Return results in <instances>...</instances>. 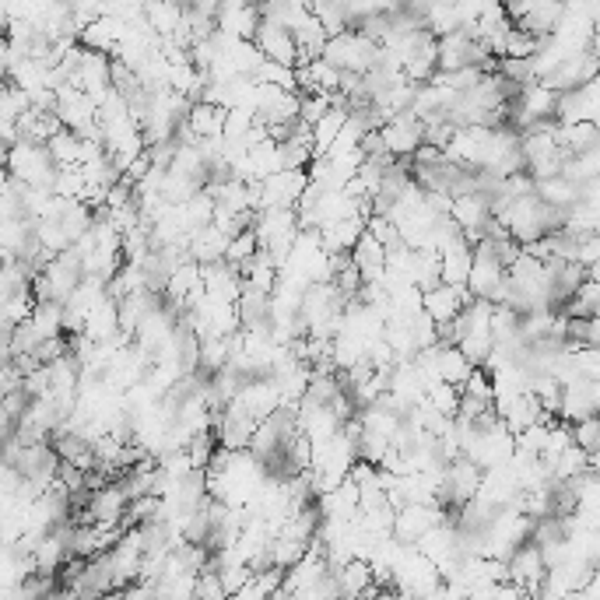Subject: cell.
<instances>
[{
  "label": "cell",
  "mask_w": 600,
  "mask_h": 600,
  "mask_svg": "<svg viewBox=\"0 0 600 600\" xmlns=\"http://www.w3.org/2000/svg\"><path fill=\"white\" fill-rule=\"evenodd\" d=\"M464 288L471 292V299H488V302H506L509 295L506 267L499 264V257L492 253V243L485 236L474 243L471 271H467Z\"/></svg>",
  "instance_id": "2"
},
{
  "label": "cell",
  "mask_w": 600,
  "mask_h": 600,
  "mask_svg": "<svg viewBox=\"0 0 600 600\" xmlns=\"http://www.w3.org/2000/svg\"><path fill=\"white\" fill-rule=\"evenodd\" d=\"M323 60H330V64L337 67V71H355V74H365L369 67H376L379 60V46L372 43L365 32L358 29H344L337 32V36H327V43H323Z\"/></svg>",
  "instance_id": "3"
},
{
  "label": "cell",
  "mask_w": 600,
  "mask_h": 600,
  "mask_svg": "<svg viewBox=\"0 0 600 600\" xmlns=\"http://www.w3.org/2000/svg\"><path fill=\"white\" fill-rule=\"evenodd\" d=\"M534 193L544 200V204H551V208H572L579 200V183H572V179H565L562 172H555V176L534 179Z\"/></svg>",
  "instance_id": "20"
},
{
  "label": "cell",
  "mask_w": 600,
  "mask_h": 600,
  "mask_svg": "<svg viewBox=\"0 0 600 600\" xmlns=\"http://www.w3.org/2000/svg\"><path fill=\"white\" fill-rule=\"evenodd\" d=\"M600 106H597V78L586 81L579 88H569V92H558L555 99V123H579V120H593L597 123Z\"/></svg>",
  "instance_id": "11"
},
{
  "label": "cell",
  "mask_w": 600,
  "mask_h": 600,
  "mask_svg": "<svg viewBox=\"0 0 600 600\" xmlns=\"http://www.w3.org/2000/svg\"><path fill=\"white\" fill-rule=\"evenodd\" d=\"M506 579L513 586H520V593L537 597L541 579H544V558H541V548H537L534 541H523L520 548L506 558Z\"/></svg>",
  "instance_id": "7"
},
{
  "label": "cell",
  "mask_w": 600,
  "mask_h": 600,
  "mask_svg": "<svg viewBox=\"0 0 600 600\" xmlns=\"http://www.w3.org/2000/svg\"><path fill=\"white\" fill-rule=\"evenodd\" d=\"M250 43L260 50V57L274 60V64L295 67V60H299V53H295L292 29H285V25L271 22V18H264V15H260V22H257V29H253Z\"/></svg>",
  "instance_id": "8"
},
{
  "label": "cell",
  "mask_w": 600,
  "mask_h": 600,
  "mask_svg": "<svg viewBox=\"0 0 600 600\" xmlns=\"http://www.w3.org/2000/svg\"><path fill=\"white\" fill-rule=\"evenodd\" d=\"M365 232V215L351 211L344 218H334V222L320 225V243L327 253H348L351 246L358 243V236Z\"/></svg>",
  "instance_id": "13"
},
{
  "label": "cell",
  "mask_w": 600,
  "mask_h": 600,
  "mask_svg": "<svg viewBox=\"0 0 600 600\" xmlns=\"http://www.w3.org/2000/svg\"><path fill=\"white\" fill-rule=\"evenodd\" d=\"M225 116H229V109H225V106H215V102H204V99H193L190 106H186L183 120L197 137H222Z\"/></svg>",
  "instance_id": "14"
},
{
  "label": "cell",
  "mask_w": 600,
  "mask_h": 600,
  "mask_svg": "<svg viewBox=\"0 0 600 600\" xmlns=\"http://www.w3.org/2000/svg\"><path fill=\"white\" fill-rule=\"evenodd\" d=\"M537 46H541V39L530 36L520 25H509L506 36H502V57H534Z\"/></svg>",
  "instance_id": "27"
},
{
  "label": "cell",
  "mask_w": 600,
  "mask_h": 600,
  "mask_svg": "<svg viewBox=\"0 0 600 600\" xmlns=\"http://www.w3.org/2000/svg\"><path fill=\"white\" fill-rule=\"evenodd\" d=\"M330 572H334L341 597H362V593L372 586V565H369V558L351 555L348 562H341L337 569H330Z\"/></svg>",
  "instance_id": "17"
},
{
  "label": "cell",
  "mask_w": 600,
  "mask_h": 600,
  "mask_svg": "<svg viewBox=\"0 0 600 600\" xmlns=\"http://www.w3.org/2000/svg\"><path fill=\"white\" fill-rule=\"evenodd\" d=\"M351 264L358 267V274H362V281H379L383 278V267H386V246L376 243V239L369 236V232H362L358 236V243L351 246Z\"/></svg>",
  "instance_id": "15"
},
{
  "label": "cell",
  "mask_w": 600,
  "mask_h": 600,
  "mask_svg": "<svg viewBox=\"0 0 600 600\" xmlns=\"http://www.w3.org/2000/svg\"><path fill=\"white\" fill-rule=\"evenodd\" d=\"M488 197L478 190H467V193H457L450 204V218L460 225V232L467 236V243H478L481 232H485V222H488Z\"/></svg>",
  "instance_id": "10"
},
{
  "label": "cell",
  "mask_w": 600,
  "mask_h": 600,
  "mask_svg": "<svg viewBox=\"0 0 600 600\" xmlns=\"http://www.w3.org/2000/svg\"><path fill=\"white\" fill-rule=\"evenodd\" d=\"M555 141L565 155H576V151H590L600 148V127L593 120H579V123H555Z\"/></svg>",
  "instance_id": "16"
},
{
  "label": "cell",
  "mask_w": 600,
  "mask_h": 600,
  "mask_svg": "<svg viewBox=\"0 0 600 600\" xmlns=\"http://www.w3.org/2000/svg\"><path fill=\"white\" fill-rule=\"evenodd\" d=\"M344 120H348V109H344V106H330L327 113H323L320 120L313 123V158L327 155L330 144H334L337 134H341Z\"/></svg>",
  "instance_id": "21"
},
{
  "label": "cell",
  "mask_w": 600,
  "mask_h": 600,
  "mask_svg": "<svg viewBox=\"0 0 600 600\" xmlns=\"http://www.w3.org/2000/svg\"><path fill=\"white\" fill-rule=\"evenodd\" d=\"M569 432H572V443H576L579 450L597 457L600 453V418L597 415H586V418H579V422H572Z\"/></svg>",
  "instance_id": "25"
},
{
  "label": "cell",
  "mask_w": 600,
  "mask_h": 600,
  "mask_svg": "<svg viewBox=\"0 0 600 600\" xmlns=\"http://www.w3.org/2000/svg\"><path fill=\"white\" fill-rule=\"evenodd\" d=\"M46 151H50V158L60 165V169L78 165L81 162V134H74L71 127H60L57 134L46 141Z\"/></svg>",
  "instance_id": "23"
},
{
  "label": "cell",
  "mask_w": 600,
  "mask_h": 600,
  "mask_svg": "<svg viewBox=\"0 0 600 600\" xmlns=\"http://www.w3.org/2000/svg\"><path fill=\"white\" fill-rule=\"evenodd\" d=\"M432 365H436V376L443 379V383H453V386L464 383L467 372L474 369L457 344H436V348H432Z\"/></svg>",
  "instance_id": "18"
},
{
  "label": "cell",
  "mask_w": 600,
  "mask_h": 600,
  "mask_svg": "<svg viewBox=\"0 0 600 600\" xmlns=\"http://www.w3.org/2000/svg\"><path fill=\"white\" fill-rule=\"evenodd\" d=\"M197 190H200L197 179L183 176V172L165 169V176H162V197L169 200V204H186V200H190Z\"/></svg>",
  "instance_id": "26"
},
{
  "label": "cell",
  "mask_w": 600,
  "mask_h": 600,
  "mask_svg": "<svg viewBox=\"0 0 600 600\" xmlns=\"http://www.w3.org/2000/svg\"><path fill=\"white\" fill-rule=\"evenodd\" d=\"M179 18H183V0H144V25H148L158 39L172 36Z\"/></svg>",
  "instance_id": "19"
},
{
  "label": "cell",
  "mask_w": 600,
  "mask_h": 600,
  "mask_svg": "<svg viewBox=\"0 0 600 600\" xmlns=\"http://www.w3.org/2000/svg\"><path fill=\"white\" fill-rule=\"evenodd\" d=\"M572 260L583 264V267H597V260H600V236L597 232L576 239V253H572Z\"/></svg>",
  "instance_id": "31"
},
{
  "label": "cell",
  "mask_w": 600,
  "mask_h": 600,
  "mask_svg": "<svg viewBox=\"0 0 600 600\" xmlns=\"http://www.w3.org/2000/svg\"><path fill=\"white\" fill-rule=\"evenodd\" d=\"M365 232H369L376 243H383L386 250H390V246H397V243H404V239H400V232H397V225H393V218L390 215H376V211L365 218Z\"/></svg>",
  "instance_id": "29"
},
{
  "label": "cell",
  "mask_w": 600,
  "mask_h": 600,
  "mask_svg": "<svg viewBox=\"0 0 600 600\" xmlns=\"http://www.w3.org/2000/svg\"><path fill=\"white\" fill-rule=\"evenodd\" d=\"M260 250V239H257V229H243L236 232V236H229V243H225V264L239 267L243 260H250L253 253Z\"/></svg>",
  "instance_id": "24"
},
{
  "label": "cell",
  "mask_w": 600,
  "mask_h": 600,
  "mask_svg": "<svg viewBox=\"0 0 600 600\" xmlns=\"http://www.w3.org/2000/svg\"><path fill=\"white\" fill-rule=\"evenodd\" d=\"M446 509L439 502H404L400 509H393V523H390V537L400 544H415L432 523L446 520Z\"/></svg>",
  "instance_id": "4"
},
{
  "label": "cell",
  "mask_w": 600,
  "mask_h": 600,
  "mask_svg": "<svg viewBox=\"0 0 600 600\" xmlns=\"http://www.w3.org/2000/svg\"><path fill=\"white\" fill-rule=\"evenodd\" d=\"M309 176L306 169H278L271 176L260 179V200H257V211L264 208H295V200L299 193L306 190Z\"/></svg>",
  "instance_id": "5"
},
{
  "label": "cell",
  "mask_w": 600,
  "mask_h": 600,
  "mask_svg": "<svg viewBox=\"0 0 600 600\" xmlns=\"http://www.w3.org/2000/svg\"><path fill=\"white\" fill-rule=\"evenodd\" d=\"M379 137H383L386 151H390L393 158H411V151L422 144V120H418L411 109H404V113L390 116V120L379 127Z\"/></svg>",
  "instance_id": "9"
},
{
  "label": "cell",
  "mask_w": 600,
  "mask_h": 600,
  "mask_svg": "<svg viewBox=\"0 0 600 600\" xmlns=\"http://www.w3.org/2000/svg\"><path fill=\"white\" fill-rule=\"evenodd\" d=\"M562 172L565 179L572 183H586V179H600V148L590 151H576V155H565L562 158Z\"/></svg>",
  "instance_id": "22"
},
{
  "label": "cell",
  "mask_w": 600,
  "mask_h": 600,
  "mask_svg": "<svg viewBox=\"0 0 600 600\" xmlns=\"http://www.w3.org/2000/svg\"><path fill=\"white\" fill-rule=\"evenodd\" d=\"M464 302H471V292H467V288H457V285H443V281L422 292V309L436 323H450L453 316L460 313Z\"/></svg>",
  "instance_id": "12"
},
{
  "label": "cell",
  "mask_w": 600,
  "mask_h": 600,
  "mask_svg": "<svg viewBox=\"0 0 600 600\" xmlns=\"http://www.w3.org/2000/svg\"><path fill=\"white\" fill-rule=\"evenodd\" d=\"M600 408V379L576 376L562 383V400H558V418L562 422H579L586 415H597Z\"/></svg>",
  "instance_id": "6"
},
{
  "label": "cell",
  "mask_w": 600,
  "mask_h": 600,
  "mask_svg": "<svg viewBox=\"0 0 600 600\" xmlns=\"http://www.w3.org/2000/svg\"><path fill=\"white\" fill-rule=\"evenodd\" d=\"M309 71H313V81H316V88L320 92H337V81H341V71H337L330 60H323V57H316V60H309Z\"/></svg>",
  "instance_id": "30"
},
{
  "label": "cell",
  "mask_w": 600,
  "mask_h": 600,
  "mask_svg": "<svg viewBox=\"0 0 600 600\" xmlns=\"http://www.w3.org/2000/svg\"><path fill=\"white\" fill-rule=\"evenodd\" d=\"M4 172H8V179H15L22 186H46V190H53V179H57L60 165L50 158L46 144L15 141L4 151Z\"/></svg>",
  "instance_id": "1"
},
{
  "label": "cell",
  "mask_w": 600,
  "mask_h": 600,
  "mask_svg": "<svg viewBox=\"0 0 600 600\" xmlns=\"http://www.w3.org/2000/svg\"><path fill=\"white\" fill-rule=\"evenodd\" d=\"M565 341L600 344V320L597 316H565Z\"/></svg>",
  "instance_id": "28"
}]
</instances>
